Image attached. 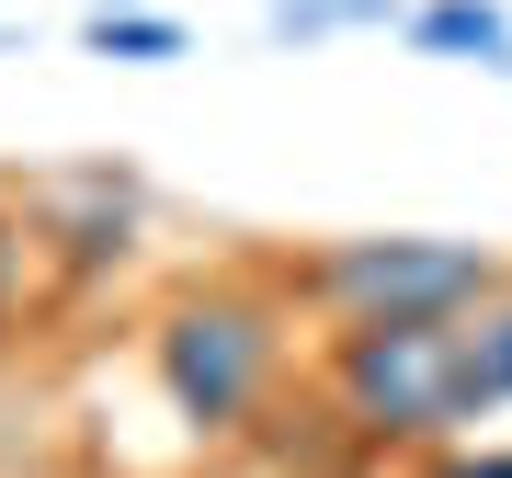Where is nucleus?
<instances>
[{"instance_id": "obj_1", "label": "nucleus", "mask_w": 512, "mask_h": 478, "mask_svg": "<svg viewBox=\"0 0 512 478\" xmlns=\"http://www.w3.org/2000/svg\"><path fill=\"white\" fill-rule=\"evenodd\" d=\"M148 387L171 399V422H183L194 444H228V433H251L262 410L285 399V365H296V296L285 274H194V285H171L160 308H148Z\"/></svg>"}, {"instance_id": "obj_2", "label": "nucleus", "mask_w": 512, "mask_h": 478, "mask_svg": "<svg viewBox=\"0 0 512 478\" xmlns=\"http://www.w3.org/2000/svg\"><path fill=\"white\" fill-rule=\"evenodd\" d=\"M274 274L319 331H365V319H456L512 262L490 239H444V228H365V239H319V251L274 262Z\"/></svg>"}, {"instance_id": "obj_3", "label": "nucleus", "mask_w": 512, "mask_h": 478, "mask_svg": "<svg viewBox=\"0 0 512 478\" xmlns=\"http://www.w3.org/2000/svg\"><path fill=\"white\" fill-rule=\"evenodd\" d=\"M319 399L353 444L387 456H433L467 444V399H456V319H365V331L319 342Z\"/></svg>"}, {"instance_id": "obj_4", "label": "nucleus", "mask_w": 512, "mask_h": 478, "mask_svg": "<svg viewBox=\"0 0 512 478\" xmlns=\"http://www.w3.org/2000/svg\"><path fill=\"white\" fill-rule=\"evenodd\" d=\"M23 217H35V239H57V251H69V274H103V262H126V251H137V194H126V183H103V171H80V183H46Z\"/></svg>"}, {"instance_id": "obj_5", "label": "nucleus", "mask_w": 512, "mask_h": 478, "mask_svg": "<svg viewBox=\"0 0 512 478\" xmlns=\"http://www.w3.org/2000/svg\"><path fill=\"white\" fill-rule=\"evenodd\" d=\"M456 399H467V433L512 410V274L478 308H456Z\"/></svg>"}, {"instance_id": "obj_6", "label": "nucleus", "mask_w": 512, "mask_h": 478, "mask_svg": "<svg viewBox=\"0 0 512 478\" xmlns=\"http://www.w3.org/2000/svg\"><path fill=\"white\" fill-rule=\"evenodd\" d=\"M399 35H410V57H467V69L512 80V12L501 0H410Z\"/></svg>"}, {"instance_id": "obj_7", "label": "nucleus", "mask_w": 512, "mask_h": 478, "mask_svg": "<svg viewBox=\"0 0 512 478\" xmlns=\"http://www.w3.org/2000/svg\"><path fill=\"white\" fill-rule=\"evenodd\" d=\"M80 46H92V57H126V69H160V57H183V23H171V12H137V0H103V12L80 23Z\"/></svg>"}, {"instance_id": "obj_8", "label": "nucleus", "mask_w": 512, "mask_h": 478, "mask_svg": "<svg viewBox=\"0 0 512 478\" xmlns=\"http://www.w3.org/2000/svg\"><path fill=\"white\" fill-rule=\"evenodd\" d=\"M23 262H35V217L0 194V342H12V319H23Z\"/></svg>"}, {"instance_id": "obj_9", "label": "nucleus", "mask_w": 512, "mask_h": 478, "mask_svg": "<svg viewBox=\"0 0 512 478\" xmlns=\"http://www.w3.org/2000/svg\"><path fill=\"white\" fill-rule=\"evenodd\" d=\"M285 35H330V23H399V0H274Z\"/></svg>"}, {"instance_id": "obj_10", "label": "nucleus", "mask_w": 512, "mask_h": 478, "mask_svg": "<svg viewBox=\"0 0 512 478\" xmlns=\"http://www.w3.org/2000/svg\"><path fill=\"white\" fill-rule=\"evenodd\" d=\"M421 478H512V444H433Z\"/></svg>"}]
</instances>
